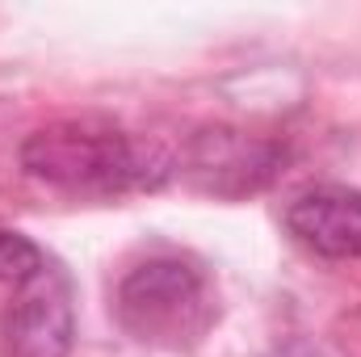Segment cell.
Wrapping results in <instances>:
<instances>
[{
	"mask_svg": "<svg viewBox=\"0 0 361 357\" xmlns=\"http://www.w3.org/2000/svg\"><path fill=\"white\" fill-rule=\"evenodd\" d=\"M118 320L143 345H193L214 320V294L206 273L180 257H152L118 286Z\"/></svg>",
	"mask_w": 361,
	"mask_h": 357,
	"instance_id": "2",
	"label": "cell"
},
{
	"mask_svg": "<svg viewBox=\"0 0 361 357\" xmlns=\"http://www.w3.org/2000/svg\"><path fill=\"white\" fill-rule=\"evenodd\" d=\"M8 357H68L72 349V303L68 286L51 273L34 277L8 311Z\"/></svg>",
	"mask_w": 361,
	"mask_h": 357,
	"instance_id": "4",
	"label": "cell"
},
{
	"mask_svg": "<svg viewBox=\"0 0 361 357\" xmlns=\"http://www.w3.org/2000/svg\"><path fill=\"white\" fill-rule=\"evenodd\" d=\"M273 147L240 131H206L189 147V173L214 193H244L265 185L273 173Z\"/></svg>",
	"mask_w": 361,
	"mask_h": 357,
	"instance_id": "5",
	"label": "cell"
},
{
	"mask_svg": "<svg viewBox=\"0 0 361 357\" xmlns=\"http://www.w3.org/2000/svg\"><path fill=\"white\" fill-rule=\"evenodd\" d=\"M47 273V257L42 248L21 236V231H4L0 227V282H17V286H30L34 277Z\"/></svg>",
	"mask_w": 361,
	"mask_h": 357,
	"instance_id": "6",
	"label": "cell"
},
{
	"mask_svg": "<svg viewBox=\"0 0 361 357\" xmlns=\"http://www.w3.org/2000/svg\"><path fill=\"white\" fill-rule=\"evenodd\" d=\"M286 227L298 244L328 261H357L361 257V189L324 185L290 202Z\"/></svg>",
	"mask_w": 361,
	"mask_h": 357,
	"instance_id": "3",
	"label": "cell"
},
{
	"mask_svg": "<svg viewBox=\"0 0 361 357\" xmlns=\"http://www.w3.org/2000/svg\"><path fill=\"white\" fill-rule=\"evenodd\" d=\"M21 164L51 189L89 198L156 189L173 173V160L156 139H139L101 122H55L34 131L21 147Z\"/></svg>",
	"mask_w": 361,
	"mask_h": 357,
	"instance_id": "1",
	"label": "cell"
}]
</instances>
